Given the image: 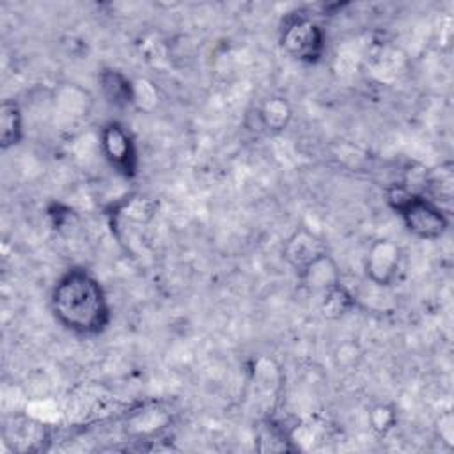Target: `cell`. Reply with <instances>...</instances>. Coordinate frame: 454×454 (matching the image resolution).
Here are the masks:
<instances>
[{
    "label": "cell",
    "instance_id": "6da1fadb",
    "mask_svg": "<svg viewBox=\"0 0 454 454\" xmlns=\"http://www.w3.org/2000/svg\"><path fill=\"white\" fill-rule=\"evenodd\" d=\"M50 307L66 330L82 337L99 335L112 319L105 287L85 268H69L59 277L50 294Z\"/></svg>",
    "mask_w": 454,
    "mask_h": 454
},
{
    "label": "cell",
    "instance_id": "7a4b0ae2",
    "mask_svg": "<svg viewBox=\"0 0 454 454\" xmlns=\"http://www.w3.org/2000/svg\"><path fill=\"white\" fill-rule=\"evenodd\" d=\"M388 206L399 215L406 231L419 239H438L449 229L445 211L426 195L408 190L404 184H395L387 190Z\"/></svg>",
    "mask_w": 454,
    "mask_h": 454
},
{
    "label": "cell",
    "instance_id": "3957f363",
    "mask_svg": "<svg viewBox=\"0 0 454 454\" xmlns=\"http://www.w3.org/2000/svg\"><path fill=\"white\" fill-rule=\"evenodd\" d=\"M280 46L294 60L316 64L326 50V34L323 27L307 14H291L280 28Z\"/></svg>",
    "mask_w": 454,
    "mask_h": 454
},
{
    "label": "cell",
    "instance_id": "277c9868",
    "mask_svg": "<svg viewBox=\"0 0 454 454\" xmlns=\"http://www.w3.org/2000/svg\"><path fill=\"white\" fill-rule=\"evenodd\" d=\"M99 145L105 160L122 177L131 179L138 172V153L131 133L117 121L106 122L99 131Z\"/></svg>",
    "mask_w": 454,
    "mask_h": 454
},
{
    "label": "cell",
    "instance_id": "5b68a950",
    "mask_svg": "<svg viewBox=\"0 0 454 454\" xmlns=\"http://www.w3.org/2000/svg\"><path fill=\"white\" fill-rule=\"evenodd\" d=\"M2 438L5 447L12 452H39L48 443V427L32 415L12 413L4 422Z\"/></svg>",
    "mask_w": 454,
    "mask_h": 454
},
{
    "label": "cell",
    "instance_id": "8992f818",
    "mask_svg": "<svg viewBox=\"0 0 454 454\" xmlns=\"http://www.w3.org/2000/svg\"><path fill=\"white\" fill-rule=\"evenodd\" d=\"M401 248L392 239L381 238L371 243L364 259L367 280L378 287H388L395 282L401 270Z\"/></svg>",
    "mask_w": 454,
    "mask_h": 454
},
{
    "label": "cell",
    "instance_id": "52a82bcc",
    "mask_svg": "<svg viewBox=\"0 0 454 454\" xmlns=\"http://www.w3.org/2000/svg\"><path fill=\"white\" fill-rule=\"evenodd\" d=\"M325 252H326L325 241L307 227H296L287 236L282 247L284 261L296 273H300L307 264H310L314 259H317Z\"/></svg>",
    "mask_w": 454,
    "mask_h": 454
},
{
    "label": "cell",
    "instance_id": "ba28073f",
    "mask_svg": "<svg viewBox=\"0 0 454 454\" xmlns=\"http://www.w3.org/2000/svg\"><path fill=\"white\" fill-rule=\"evenodd\" d=\"M296 275H298L300 284L307 291L319 293V294H323L325 291H328L342 282L340 268H339L337 261L328 252H325L323 255L314 259L310 264H307Z\"/></svg>",
    "mask_w": 454,
    "mask_h": 454
},
{
    "label": "cell",
    "instance_id": "9c48e42d",
    "mask_svg": "<svg viewBox=\"0 0 454 454\" xmlns=\"http://www.w3.org/2000/svg\"><path fill=\"white\" fill-rule=\"evenodd\" d=\"M257 131L278 135L287 129L293 121V106L284 96H268L255 108Z\"/></svg>",
    "mask_w": 454,
    "mask_h": 454
},
{
    "label": "cell",
    "instance_id": "30bf717a",
    "mask_svg": "<svg viewBox=\"0 0 454 454\" xmlns=\"http://www.w3.org/2000/svg\"><path fill=\"white\" fill-rule=\"evenodd\" d=\"M99 89L106 103L114 108L124 110L133 106V80L115 67H105L98 76Z\"/></svg>",
    "mask_w": 454,
    "mask_h": 454
},
{
    "label": "cell",
    "instance_id": "8fae6325",
    "mask_svg": "<svg viewBox=\"0 0 454 454\" xmlns=\"http://www.w3.org/2000/svg\"><path fill=\"white\" fill-rule=\"evenodd\" d=\"M23 140V112L14 99L0 105V149L7 151Z\"/></svg>",
    "mask_w": 454,
    "mask_h": 454
},
{
    "label": "cell",
    "instance_id": "7c38bea8",
    "mask_svg": "<svg viewBox=\"0 0 454 454\" xmlns=\"http://www.w3.org/2000/svg\"><path fill=\"white\" fill-rule=\"evenodd\" d=\"M168 420H170V413L167 410H163L160 404H149V406H142L140 410H135L129 415L126 422V429L131 434L147 436L163 429L168 424Z\"/></svg>",
    "mask_w": 454,
    "mask_h": 454
},
{
    "label": "cell",
    "instance_id": "4fadbf2b",
    "mask_svg": "<svg viewBox=\"0 0 454 454\" xmlns=\"http://www.w3.org/2000/svg\"><path fill=\"white\" fill-rule=\"evenodd\" d=\"M55 108L66 119H80L90 110V96L76 85H66L55 96Z\"/></svg>",
    "mask_w": 454,
    "mask_h": 454
},
{
    "label": "cell",
    "instance_id": "5bb4252c",
    "mask_svg": "<svg viewBox=\"0 0 454 454\" xmlns=\"http://www.w3.org/2000/svg\"><path fill=\"white\" fill-rule=\"evenodd\" d=\"M356 307V298L342 286V282L321 294V314L326 319H340L353 312Z\"/></svg>",
    "mask_w": 454,
    "mask_h": 454
},
{
    "label": "cell",
    "instance_id": "9a60e30c",
    "mask_svg": "<svg viewBox=\"0 0 454 454\" xmlns=\"http://www.w3.org/2000/svg\"><path fill=\"white\" fill-rule=\"evenodd\" d=\"M257 443H259V450L261 452H286V450H293L291 445V438L287 436V433L275 424L271 419H266L257 431Z\"/></svg>",
    "mask_w": 454,
    "mask_h": 454
},
{
    "label": "cell",
    "instance_id": "2e32d148",
    "mask_svg": "<svg viewBox=\"0 0 454 454\" xmlns=\"http://www.w3.org/2000/svg\"><path fill=\"white\" fill-rule=\"evenodd\" d=\"M367 420H369V427L378 436H385V434H388L395 427V424H397V411H395V408L392 404L378 403V404H374L369 410Z\"/></svg>",
    "mask_w": 454,
    "mask_h": 454
},
{
    "label": "cell",
    "instance_id": "e0dca14e",
    "mask_svg": "<svg viewBox=\"0 0 454 454\" xmlns=\"http://www.w3.org/2000/svg\"><path fill=\"white\" fill-rule=\"evenodd\" d=\"M158 103V89L147 78L133 80V106L138 110H153Z\"/></svg>",
    "mask_w": 454,
    "mask_h": 454
},
{
    "label": "cell",
    "instance_id": "ac0fdd59",
    "mask_svg": "<svg viewBox=\"0 0 454 454\" xmlns=\"http://www.w3.org/2000/svg\"><path fill=\"white\" fill-rule=\"evenodd\" d=\"M438 434H440V440H443L449 447L454 445V417H452V413L449 410L440 413Z\"/></svg>",
    "mask_w": 454,
    "mask_h": 454
}]
</instances>
